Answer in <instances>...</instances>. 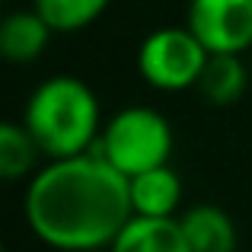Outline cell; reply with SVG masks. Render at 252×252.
I'll return each instance as SVG.
<instances>
[{
    "label": "cell",
    "mask_w": 252,
    "mask_h": 252,
    "mask_svg": "<svg viewBox=\"0 0 252 252\" xmlns=\"http://www.w3.org/2000/svg\"><path fill=\"white\" fill-rule=\"evenodd\" d=\"M23 217L32 236L55 252H109L134 217L128 179L96 150L45 160L26 182Z\"/></svg>",
    "instance_id": "1"
},
{
    "label": "cell",
    "mask_w": 252,
    "mask_h": 252,
    "mask_svg": "<svg viewBox=\"0 0 252 252\" xmlns=\"http://www.w3.org/2000/svg\"><path fill=\"white\" fill-rule=\"evenodd\" d=\"M45 160H64L96 150L102 134V105L86 80L74 74H55L29 93L23 118Z\"/></svg>",
    "instance_id": "2"
},
{
    "label": "cell",
    "mask_w": 252,
    "mask_h": 252,
    "mask_svg": "<svg viewBox=\"0 0 252 252\" xmlns=\"http://www.w3.org/2000/svg\"><path fill=\"white\" fill-rule=\"evenodd\" d=\"M172 147H176V134H172L169 118L160 109L125 105L115 115L105 118L96 154L109 166H115L125 179H131L137 172L166 166Z\"/></svg>",
    "instance_id": "3"
},
{
    "label": "cell",
    "mask_w": 252,
    "mask_h": 252,
    "mask_svg": "<svg viewBox=\"0 0 252 252\" xmlns=\"http://www.w3.org/2000/svg\"><path fill=\"white\" fill-rule=\"evenodd\" d=\"M208 48L189 26H160L137 45V74L157 93L195 90L208 64Z\"/></svg>",
    "instance_id": "4"
},
{
    "label": "cell",
    "mask_w": 252,
    "mask_h": 252,
    "mask_svg": "<svg viewBox=\"0 0 252 252\" xmlns=\"http://www.w3.org/2000/svg\"><path fill=\"white\" fill-rule=\"evenodd\" d=\"M185 26L198 35L208 55L252 51V0H189Z\"/></svg>",
    "instance_id": "5"
},
{
    "label": "cell",
    "mask_w": 252,
    "mask_h": 252,
    "mask_svg": "<svg viewBox=\"0 0 252 252\" xmlns=\"http://www.w3.org/2000/svg\"><path fill=\"white\" fill-rule=\"evenodd\" d=\"M134 217H179L182 208V176L169 166H157L128 179Z\"/></svg>",
    "instance_id": "6"
},
{
    "label": "cell",
    "mask_w": 252,
    "mask_h": 252,
    "mask_svg": "<svg viewBox=\"0 0 252 252\" xmlns=\"http://www.w3.org/2000/svg\"><path fill=\"white\" fill-rule=\"evenodd\" d=\"M51 29L38 10H13L0 23V55L10 64H35L48 48Z\"/></svg>",
    "instance_id": "7"
},
{
    "label": "cell",
    "mask_w": 252,
    "mask_h": 252,
    "mask_svg": "<svg viewBox=\"0 0 252 252\" xmlns=\"http://www.w3.org/2000/svg\"><path fill=\"white\" fill-rule=\"evenodd\" d=\"M179 223L191 252H236L240 233L220 204H191L179 214Z\"/></svg>",
    "instance_id": "8"
},
{
    "label": "cell",
    "mask_w": 252,
    "mask_h": 252,
    "mask_svg": "<svg viewBox=\"0 0 252 252\" xmlns=\"http://www.w3.org/2000/svg\"><path fill=\"white\" fill-rule=\"evenodd\" d=\"M109 252H191L179 217H131Z\"/></svg>",
    "instance_id": "9"
},
{
    "label": "cell",
    "mask_w": 252,
    "mask_h": 252,
    "mask_svg": "<svg viewBox=\"0 0 252 252\" xmlns=\"http://www.w3.org/2000/svg\"><path fill=\"white\" fill-rule=\"evenodd\" d=\"M249 83H252V70L246 55H211L195 90L201 93L204 102L227 109V105H236L246 96Z\"/></svg>",
    "instance_id": "10"
},
{
    "label": "cell",
    "mask_w": 252,
    "mask_h": 252,
    "mask_svg": "<svg viewBox=\"0 0 252 252\" xmlns=\"http://www.w3.org/2000/svg\"><path fill=\"white\" fill-rule=\"evenodd\" d=\"M45 166V154L35 144V137L26 131L23 122H3L0 125V176L6 182H29Z\"/></svg>",
    "instance_id": "11"
},
{
    "label": "cell",
    "mask_w": 252,
    "mask_h": 252,
    "mask_svg": "<svg viewBox=\"0 0 252 252\" xmlns=\"http://www.w3.org/2000/svg\"><path fill=\"white\" fill-rule=\"evenodd\" d=\"M112 0H32V10L55 29V35H74L83 32L109 10Z\"/></svg>",
    "instance_id": "12"
},
{
    "label": "cell",
    "mask_w": 252,
    "mask_h": 252,
    "mask_svg": "<svg viewBox=\"0 0 252 252\" xmlns=\"http://www.w3.org/2000/svg\"><path fill=\"white\" fill-rule=\"evenodd\" d=\"M246 58H249V70H252V51H249V55H246Z\"/></svg>",
    "instance_id": "13"
}]
</instances>
